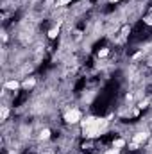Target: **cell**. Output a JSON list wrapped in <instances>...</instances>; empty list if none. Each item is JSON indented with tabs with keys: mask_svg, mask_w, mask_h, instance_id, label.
Here are the masks:
<instances>
[{
	"mask_svg": "<svg viewBox=\"0 0 152 154\" xmlns=\"http://www.w3.org/2000/svg\"><path fill=\"white\" fill-rule=\"evenodd\" d=\"M108 124H109L108 118H97V122H95L91 127L82 129V136H84V138H97V136H100V134L106 131Z\"/></svg>",
	"mask_w": 152,
	"mask_h": 154,
	"instance_id": "cell-1",
	"label": "cell"
},
{
	"mask_svg": "<svg viewBox=\"0 0 152 154\" xmlns=\"http://www.w3.org/2000/svg\"><path fill=\"white\" fill-rule=\"evenodd\" d=\"M82 116H81V111L79 109H70L65 113V122L66 124H81Z\"/></svg>",
	"mask_w": 152,
	"mask_h": 154,
	"instance_id": "cell-2",
	"label": "cell"
},
{
	"mask_svg": "<svg viewBox=\"0 0 152 154\" xmlns=\"http://www.w3.org/2000/svg\"><path fill=\"white\" fill-rule=\"evenodd\" d=\"M147 140H149V133H147V131H140V133H136V134L132 136V142L138 143V145H141V143L147 142Z\"/></svg>",
	"mask_w": 152,
	"mask_h": 154,
	"instance_id": "cell-3",
	"label": "cell"
},
{
	"mask_svg": "<svg viewBox=\"0 0 152 154\" xmlns=\"http://www.w3.org/2000/svg\"><path fill=\"white\" fill-rule=\"evenodd\" d=\"M97 118H99V116H86V118H82V120H81V127H82V129L91 127V125L97 122Z\"/></svg>",
	"mask_w": 152,
	"mask_h": 154,
	"instance_id": "cell-4",
	"label": "cell"
},
{
	"mask_svg": "<svg viewBox=\"0 0 152 154\" xmlns=\"http://www.w3.org/2000/svg\"><path fill=\"white\" fill-rule=\"evenodd\" d=\"M22 84L16 81V79H11V81H5V84H4V88L5 90H11V91H16L18 88H20Z\"/></svg>",
	"mask_w": 152,
	"mask_h": 154,
	"instance_id": "cell-5",
	"label": "cell"
},
{
	"mask_svg": "<svg viewBox=\"0 0 152 154\" xmlns=\"http://www.w3.org/2000/svg\"><path fill=\"white\" fill-rule=\"evenodd\" d=\"M36 86V79L34 77H27L23 82H22V88H25V90H31V88H34Z\"/></svg>",
	"mask_w": 152,
	"mask_h": 154,
	"instance_id": "cell-6",
	"label": "cell"
},
{
	"mask_svg": "<svg viewBox=\"0 0 152 154\" xmlns=\"http://www.w3.org/2000/svg\"><path fill=\"white\" fill-rule=\"evenodd\" d=\"M59 25H61V22H59V23H57L54 29H50V31H48V38H50V39L57 38V34H59Z\"/></svg>",
	"mask_w": 152,
	"mask_h": 154,
	"instance_id": "cell-7",
	"label": "cell"
},
{
	"mask_svg": "<svg viewBox=\"0 0 152 154\" xmlns=\"http://www.w3.org/2000/svg\"><path fill=\"white\" fill-rule=\"evenodd\" d=\"M125 143H127V142H125L123 138H116V140L113 142V147H116V149H122V147H125Z\"/></svg>",
	"mask_w": 152,
	"mask_h": 154,
	"instance_id": "cell-8",
	"label": "cell"
},
{
	"mask_svg": "<svg viewBox=\"0 0 152 154\" xmlns=\"http://www.w3.org/2000/svg\"><path fill=\"white\" fill-rule=\"evenodd\" d=\"M39 138H41V140H48V138H50V129H41Z\"/></svg>",
	"mask_w": 152,
	"mask_h": 154,
	"instance_id": "cell-9",
	"label": "cell"
},
{
	"mask_svg": "<svg viewBox=\"0 0 152 154\" xmlns=\"http://www.w3.org/2000/svg\"><path fill=\"white\" fill-rule=\"evenodd\" d=\"M108 54H109V48H100L99 50V57H106Z\"/></svg>",
	"mask_w": 152,
	"mask_h": 154,
	"instance_id": "cell-10",
	"label": "cell"
},
{
	"mask_svg": "<svg viewBox=\"0 0 152 154\" xmlns=\"http://www.w3.org/2000/svg\"><path fill=\"white\" fill-rule=\"evenodd\" d=\"M147 106H149V100H147V99H145V100H141V102L138 104V108H140V109H145Z\"/></svg>",
	"mask_w": 152,
	"mask_h": 154,
	"instance_id": "cell-11",
	"label": "cell"
},
{
	"mask_svg": "<svg viewBox=\"0 0 152 154\" xmlns=\"http://www.w3.org/2000/svg\"><path fill=\"white\" fill-rule=\"evenodd\" d=\"M129 32H131V25H125V27L122 29V34H123V36H127Z\"/></svg>",
	"mask_w": 152,
	"mask_h": 154,
	"instance_id": "cell-12",
	"label": "cell"
},
{
	"mask_svg": "<svg viewBox=\"0 0 152 154\" xmlns=\"http://www.w3.org/2000/svg\"><path fill=\"white\" fill-rule=\"evenodd\" d=\"M104 154H120V149H116V147H113V149H109V151H106Z\"/></svg>",
	"mask_w": 152,
	"mask_h": 154,
	"instance_id": "cell-13",
	"label": "cell"
},
{
	"mask_svg": "<svg viewBox=\"0 0 152 154\" xmlns=\"http://www.w3.org/2000/svg\"><path fill=\"white\" fill-rule=\"evenodd\" d=\"M7 115H9V111H7V108H4V109H2V118L5 120V118H7Z\"/></svg>",
	"mask_w": 152,
	"mask_h": 154,
	"instance_id": "cell-14",
	"label": "cell"
},
{
	"mask_svg": "<svg viewBox=\"0 0 152 154\" xmlns=\"http://www.w3.org/2000/svg\"><path fill=\"white\" fill-rule=\"evenodd\" d=\"M145 23H147V25H152V16H147V18H145Z\"/></svg>",
	"mask_w": 152,
	"mask_h": 154,
	"instance_id": "cell-15",
	"label": "cell"
},
{
	"mask_svg": "<svg viewBox=\"0 0 152 154\" xmlns=\"http://www.w3.org/2000/svg\"><path fill=\"white\" fill-rule=\"evenodd\" d=\"M109 2H120V0H109Z\"/></svg>",
	"mask_w": 152,
	"mask_h": 154,
	"instance_id": "cell-16",
	"label": "cell"
}]
</instances>
